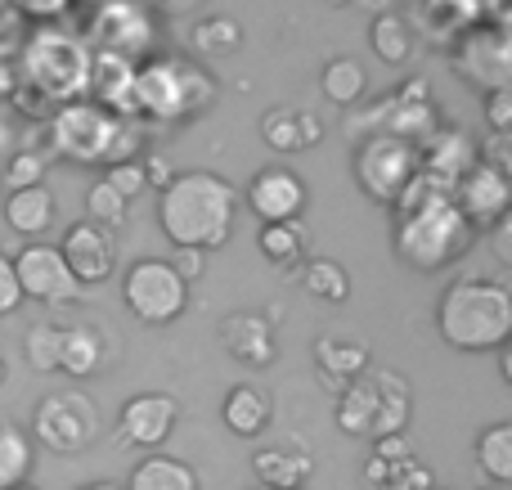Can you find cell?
I'll list each match as a JSON object with an SVG mask.
<instances>
[{"label": "cell", "instance_id": "d6a6232c", "mask_svg": "<svg viewBox=\"0 0 512 490\" xmlns=\"http://www.w3.org/2000/svg\"><path fill=\"white\" fill-rule=\"evenodd\" d=\"M477 468L495 486L512 482V423H490L477 432Z\"/></svg>", "mask_w": 512, "mask_h": 490}, {"label": "cell", "instance_id": "ffe728a7", "mask_svg": "<svg viewBox=\"0 0 512 490\" xmlns=\"http://www.w3.org/2000/svg\"><path fill=\"white\" fill-rule=\"evenodd\" d=\"M135 63L117 59V54H99L90 50V86L86 95H95L90 104H99L104 113L122 117V122H135Z\"/></svg>", "mask_w": 512, "mask_h": 490}, {"label": "cell", "instance_id": "c3c4849f", "mask_svg": "<svg viewBox=\"0 0 512 490\" xmlns=\"http://www.w3.org/2000/svg\"><path fill=\"white\" fill-rule=\"evenodd\" d=\"M499 378H504V383H512V351H508V347H499Z\"/></svg>", "mask_w": 512, "mask_h": 490}, {"label": "cell", "instance_id": "7402d4cb", "mask_svg": "<svg viewBox=\"0 0 512 490\" xmlns=\"http://www.w3.org/2000/svg\"><path fill=\"white\" fill-rule=\"evenodd\" d=\"M310 360H315L319 383H324L328 392H342V387L355 383L364 369H373L369 347L355 338H337V333H319L315 347H310Z\"/></svg>", "mask_w": 512, "mask_h": 490}, {"label": "cell", "instance_id": "9f6ffc18", "mask_svg": "<svg viewBox=\"0 0 512 490\" xmlns=\"http://www.w3.org/2000/svg\"><path fill=\"white\" fill-rule=\"evenodd\" d=\"M81 5H104V0H81Z\"/></svg>", "mask_w": 512, "mask_h": 490}, {"label": "cell", "instance_id": "8d00e7d4", "mask_svg": "<svg viewBox=\"0 0 512 490\" xmlns=\"http://www.w3.org/2000/svg\"><path fill=\"white\" fill-rule=\"evenodd\" d=\"M59 338H63V324H32L23 338L27 365L41 369V374H59Z\"/></svg>", "mask_w": 512, "mask_h": 490}, {"label": "cell", "instance_id": "44dd1931", "mask_svg": "<svg viewBox=\"0 0 512 490\" xmlns=\"http://www.w3.org/2000/svg\"><path fill=\"white\" fill-rule=\"evenodd\" d=\"M108 360H113V338H108L104 324L81 320V324H68V329H63V338H59V374L95 378Z\"/></svg>", "mask_w": 512, "mask_h": 490}, {"label": "cell", "instance_id": "9c48e42d", "mask_svg": "<svg viewBox=\"0 0 512 490\" xmlns=\"http://www.w3.org/2000/svg\"><path fill=\"white\" fill-rule=\"evenodd\" d=\"M351 171H355V185L373 203L391 207L400 198V189L418 176V144L396 140V135H355Z\"/></svg>", "mask_w": 512, "mask_h": 490}, {"label": "cell", "instance_id": "e0dca14e", "mask_svg": "<svg viewBox=\"0 0 512 490\" xmlns=\"http://www.w3.org/2000/svg\"><path fill=\"white\" fill-rule=\"evenodd\" d=\"M477 167V140L459 126H436L423 144H418V176H427L441 194H454L468 171Z\"/></svg>", "mask_w": 512, "mask_h": 490}, {"label": "cell", "instance_id": "d4e9b609", "mask_svg": "<svg viewBox=\"0 0 512 490\" xmlns=\"http://www.w3.org/2000/svg\"><path fill=\"white\" fill-rule=\"evenodd\" d=\"M261 140L270 144L274 153H306L324 140V126H319V117L310 113V108L279 104L261 117Z\"/></svg>", "mask_w": 512, "mask_h": 490}, {"label": "cell", "instance_id": "cb8c5ba5", "mask_svg": "<svg viewBox=\"0 0 512 490\" xmlns=\"http://www.w3.org/2000/svg\"><path fill=\"white\" fill-rule=\"evenodd\" d=\"M256 486L265 490H301L306 477L315 473V455L301 441H279V446H261L252 455Z\"/></svg>", "mask_w": 512, "mask_h": 490}, {"label": "cell", "instance_id": "6f0895ef", "mask_svg": "<svg viewBox=\"0 0 512 490\" xmlns=\"http://www.w3.org/2000/svg\"><path fill=\"white\" fill-rule=\"evenodd\" d=\"M256 490H265V486H256Z\"/></svg>", "mask_w": 512, "mask_h": 490}, {"label": "cell", "instance_id": "f1b7e54d", "mask_svg": "<svg viewBox=\"0 0 512 490\" xmlns=\"http://www.w3.org/2000/svg\"><path fill=\"white\" fill-rule=\"evenodd\" d=\"M122 490H198V473L185 459L153 450V455H144L140 464L131 468V482Z\"/></svg>", "mask_w": 512, "mask_h": 490}, {"label": "cell", "instance_id": "e575fe53", "mask_svg": "<svg viewBox=\"0 0 512 490\" xmlns=\"http://www.w3.org/2000/svg\"><path fill=\"white\" fill-rule=\"evenodd\" d=\"M32 459H36V446L27 432L18 428H5L0 423V490L9 486H23L32 477Z\"/></svg>", "mask_w": 512, "mask_h": 490}, {"label": "cell", "instance_id": "ab89813d", "mask_svg": "<svg viewBox=\"0 0 512 490\" xmlns=\"http://www.w3.org/2000/svg\"><path fill=\"white\" fill-rule=\"evenodd\" d=\"M104 185H113L117 194L126 198V203H135V198L149 189V180H144V167H140V158H131V162H113V167L104 171Z\"/></svg>", "mask_w": 512, "mask_h": 490}, {"label": "cell", "instance_id": "4fadbf2b", "mask_svg": "<svg viewBox=\"0 0 512 490\" xmlns=\"http://www.w3.org/2000/svg\"><path fill=\"white\" fill-rule=\"evenodd\" d=\"M450 63L472 90H481V95H490V90H508V81H512L508 27L472 23L468 32H459V45H454Z\"/></svg>", "mask_w": 512, "mask_h": 490}, {"label": "cell", "instance_id": "f907efd6", "mask_svg": "<svg viewBox=\"0 0 512 490\" xmlns=\"http://www.w3.org/2000/svg\"><path fill=\"white\" fill-rule=\"evenodd\" d=\"M9 149V126H5V117H0V153Z\"/></svg>", "mask_w": 512, "mask_h": 490}, {"label": "cell", "instance_id": "7bdbcfd3", "mask_svg": "<svg viewBox=\"0 0 512 490\" xmlns=\"http://www.w3.org/2000/svg\"><path fill=\"white\" fill-rule=\"evenodd\" d=\"M486 122H490V135H512V90H490Z\"/></svg>", "mask_w": 512, "mask_h": 490}, {"label": "cell", "instance_id": "ba28073f", "mask_svg": "<svg viewBox=\"0 0 512 490\" xmlns=\"http://www.w3.org/2000/svg\"><path fill=\"white\" fill-rule=\"evenodd\" d=\"M122 302L149 329L176 324L189 306V284L176 275L167 257H140L131 261V270L122 275Z\"/></svg>", "mask_w": 512, "mask_h": 490}, {"label": "cell", "instance_id": "f5cc1de1", "mask_svg": "<svg viewBox=\"0 0 512 490\" xmlns=\"http://www.w3.org/2000/svg\"><path fill=\"white\" fill-rule=\"evenodd\" d=\"M328 5H333V9H337V5H355V0H328Z\"/></svg>", "mask_w": 512, "mask_h": 490}, {"label": "cell", "instance_id": "83f0119b", "mask_svg": "<svg viewBox=\"0 0 512 490\" xmlns=\"http://www.w3.org/2000/svg\"><path fill=\"white\" fill-rule=\"evenodd\" d=\"M369 45H373V54H378L382 63H391V68H405V63L418 54L414 18H409V14H396V9H382V14H373V23H369Z\"/></svg>", "mask_w": 512, "mask_h": 490}, {"label": "cell", "instance_id": "30bf717a", "mask_svg": "<svg viewBox=\"0 0 512 490\" xmlns=\"http://www.w3.org/2000/svg\"><path fill=\"white\" fill-rule=\"evenodd\" d=\"M99 437V410L86 392H50L32 410V441L50 455H81Z\"/></svg>", "mask_w": 512, "mask_h": 490}, {"label": "cell", "instance_id": "d590c367", "mask_svg": "<svg viewBox=\"0 0 512 490\" xmlns=\"http://www.w3.org/2000/svg\"><path fill=\"white\" fill-rule=\"evenodd\" d=\"M45 167H50V153L41 149H14L0 167V189H32L45 185Z\"/></svg>", "mask_w": 512, "mask_h": 490}, {"label": "cell", "instance_id": "9a60e30c", "mask_svg": "<svg viewBox=\"0 0 512 490\" xmlns=\"http://www.w3.org/2000/svg\"><path fill=\"white\" fill-rule=\"evenodd\" d=\"M454 207H459V216L472 225V234L481 230H495L499 221H508V207H512V176L508 171H495L486 167V162H477V167L468 171V176L454 185Z\"/></svg>", "mask_w": 512, "mask_h": 490}, {"label": "cell", "instance_id": "f546056e", "mask_svg": "<svg viewBox=\"0 0 512 490\" xmlns=\"http://www.w3.org/2000/svg\"><path fill=\"white\" fill-rule=\"evenodd\" d=\"M256 248L261 257L270 261L274 270H297L306 261V248H310V234L301 221H279V225H261L256 230Z\"/></svg>", "mask_w": 512, "mask_h": 490}, {"label": "cell", "instance_id": "1f68e13d", "mask_svg": "<svg viewBox=\"0 0 512 490\" xmlns=\"http://www.w3.org/2000/svg\"><path fill=\"white\" fill-rule=\"evenodd\" d=\"M301 288H306V297H315V302L342 306L346 297H351V275H346V266L333 257H306V266H301Z\"/></svg>", "mask_w": 512, "mask_h": 490}, {"label": "cell", "instance_id": "8fae6325", "mask_svg": "<svg viewBox=\"0 0 512 490\" xmlns=\"http://www.w3.org/2000/svg\"><path fill=\"white\" fill-rule=\"evenodd\" d=\"M360 117H364V131L369 135H396V140H409V144H423L427 135L441 126V108H436L427 77H409L396 95L378 99V104L364 108Z\"/></svg>", "mask_w": 512, "mask_h": 490}, {"label": "cell", "instance_id": "b9f144b4", "mask_svg": "<svg viewBox=\"0 0 512 490\" xmlns=\"http://www.w3.org/2000/svg\"><path fill=\"white\" fill-rule=\"evenodd\" d=\"M72 0H9V9H14L18 18H36V23H54V18L68 14Z\"/></svg>", "mask_w": 512, "mask_h": 490}, {"label": "cell", "instance_id": "74e56055", "mask_svg": "<svg viewBox=\"0 0 512 490\" xmlns=\"http://www.w3.org/2000/svg\"><path fill=\"white\" fill-rule=\"evenodd\" d=\"M126 212H131V203H126L122 194H117L113 185H104V180H95L86 194V221L104 225L108 234L117 230V225H126Z\"/></svg>", "mask_w": 512, "mask_h": 490}, {"label": "cell", "instance_id": "836d02e7", "mask_svg": "<svg viewBox=\"0 0 512 490\" xmlns=\"http://www.w3.org/2000/svg\"><path fill=\"white\" fill-rule=\"evenodd\" d=\"M189 45H194V54H234L243 45V23L234 14H207L194 23Z\"/></svg>", "mask_w": 512, "mask_h": 490}, {"label": "cell", "instance_id": "60d3db41", "mask_svg": "<svg viewBox=\"0 0 512 490\" xmlns=\"http://www.w3.org/2000/svg\"><path fill=\"white\" fill-rule=\"evenodd\" d=\"M23 306V288H18V275H14V257L0 252V320L14 315Z\"/></svg>", "mask_w": 512, "mask_h": 490}, {"label": "cell", "instance_id": "5bb4252c", "mask_svg": "<svg viewBox=\"0 0 512 490\" xmlns=\"http://www.w3.org/2000/svg\"><path fill=\"white\" fill-rule=\"evenodd\" d=\"M14 275L23 288V302H41V306H72L81 297V284L72 279V270L63 266L59 248L45 239L27 243L14 252Z\"/></svg>", "mask_w": 512, "mask_h": 490}, {"label": "cell", "instance_id": "680465c9", "mask_svg": "<svg viewBox=\"0 0 512 490\" xmlns=\"http://www.w3.org/2000/svg\"><path fill=\"white\" fill-rule=\"evenodd\" d=\"M436 490H441V486H436Z\"/></svg>", "mask_w": 512, "mask_h": 490}, {"label": "cell", "instance_id": "8992f818", "mask_svg": "<svg viewBox=\"0 0 512 490\" xmlns=\"http://www.w3.org/2000/svg\"><path fill=\"white\" fill-rule=\"evenodd\" d=\"M18 77H23L32 90H41L50 104L86 99V86H90L86 36L68 32V27H36V32H27Z\"/></svg>", "mask_w": 512, "mask_h": 490}, {"label": "cell", "instance_id": "6da1fadb", "mask_svg": "<svg viewBox=\"0 0 512 490\" xmlns=\"http://www.w3.org/2000/svg\"><path fill=\"white\" fill-rule=\"evenodd\" d=\"M239 194L216 171H176L167 189H158V225L171 248L216 252L230 243Z\"/></svg>", "mask_w": 512, "mask_h": 490}, {"label": "cell", "instance_id": "816d5d0a", "mask_svg": "<svg viewBox=\"0 0 512 490\" xmlns=\"http://www.w3.org/2000/svg\"><path fill=\"white\" fill-rule=\"evenodd\" d=\"M5 378H9V360H5V351H0V387H5Z\"/></svg>", "mask_w": 512, "mask_h": 490}, {"label": "cell", "instance_id": "4dcf8cb0", "mask_svg": "<svg viewBox=\"0 0 512 490\" xmlns=\"http://www.w3.org/2000/svg\"><path fill=\"white\" fill-rule=\"evenodd\" d=\"M319 90L333 108H355L364 95H369V72H364L360 59H328L324 72H319Z\"/></svg>", "mask_w": 512, "mask_h": 490}, {"label": "cell", "instance_id": "ac0fdd59", "mask_svg": "<svg viewBox=\"0 0 512 490\" xmlns=\"http://www.w3.org/2000/svg\"><path fill=\"white\" fill-rule=\"evenodd\" d=\"M306 180L288 167H265L256 171L243 189V203L261 225H279V221H301L306 212Z\"/></svg>", "mask_w": 512, "mask_h": 490}, {"label": "cell", "instance_id": "11a10c76", "mask_svg": "<svg viewBox=\"0 0 512 490\" xmlns=\"http://www.w3.org/2000/svg\"><path fill=\"white\" fill-rule=\"evenodd\" d=\"M9 490H36V486H27V482H23V486H9Z\"/></svg>", "mask_w": 512, "mask_h": 490}, {"label": "cell", "instance_id": "db71d44e", "mask_svg": "<svg viewBox=\"0 0 512 490\" xmlns=\"http://www.w3.org/2000/svg\"><path fill=\"white\" fill-rule=\"evenodd\" d=\"M481 490H508V486H495V482H486V486H481Z\"/></svg>", "mask_w": 512, "mask_h": 490}, {"label": "cell", "instance_id": "7dc6e473", "mask_svg": "<svg viewBox=\"0 0 512 490\" xmlns=\"http://www.w3.org/2000/svg\"><path fill=\"white\" fill-rule=\"evenodd\" d=\"M140 9H162V14H185V9H194L198 0H135Z\"/></svg>", "mask_w": 512, "mask_h": 490}, {"label": "cell", "instance_id": "484cf974", "mask_svg": "<svg viewBox=\"0 0 512 490\" xmlns=\"http://www.w3.org/2000/svg\"><path fill=\"white\" fill-rule=\"evenodd\" d=\"M221 419H225V428H230L234 437H261V432L270 428V419H274V396L265 392V387H256V383H239V387L225 392Z\"/></svg>", "mask_w": 512, "mask_h": 490}, {"label": "cell", "instance_id": "7c38bea8", "mask_svg": "<svg viewBox=\"0 0 512 490\" xmlns=\"http://www.w3.org/2000/svg\"><path fill=\"white\" fill-rule=\"evenodd\" d=\"M153 14L140 9L135 0H104L95 5V18L86 27V45L99 54H117V59H131V63H144L153 54Z\"/></svg>", "mask_w": 512, "mask_h": 490}, {"label": "cell", "instance_id": "ee69618b", "mask_svg": "<svg viewBox=\"0 0 512 490\" xmlns=\"http://www.w3.org/2000/svg\"><path fill=\"white\" fill-rule=\"evenodd\" d=\"M369 455L382 459V464H405V459H414V441H409V432H396V437H378Z\"/></svg>", "mask_w": 512, "mask_h": 490}, {"label": "cell", "instance_id": "4316f807", "mask_svg": "<svg viewBox=\"0 0 512 490\" xmlns=\"http://www.w3.org/2000/svg\"><path fill=\"white\" fill-rule=\"evenodd\" d=\"M54 216H59V207H54V194L45 185L9 189V198H5V225L14 234H23V239L36 243L54 225Z\"/></svg>", "mask_w": 512, "mask_h": 490}, {"label": "cell", "instance_id": "7a4b0ae2", "mask_svg": "<svg viewBox=\"0 0 512 490\" xmlns=\"http://www.w3.org/2000/svg\"><path fill=\"white\" fill-rule=\"evenodd\" d=\"M436 329L454 351H499L512 338V288L490 275H459L436 302Z\"/></svg>", "mask_w": 512, "mask_h": 490}, {"label": "cell", "instance_id": "681fc988", "mask_svg": "<svg viewBox=\"0 0 512 490\" xmlns=\"http://www.w3.org/2000/svg\"><path fill=\"white\" fill-rule=\"evenodd\" d=\"M77 490H122L117 482H86V486H77Z\"/></svg>", "mask_w": 512, "mask_h": 490}, {"label": "cell", "instance_id": "3957f363", "mask_svg": "<svg viewBox=\"0 0 512 490\" xmlns=\"http://www.w3.org/2000/svg\"><path fill=\"white\" fill-rule=\"evenodd\" d=\"M337 428L355 441H378L409 432L414 419V387L396 374V369H364L355 383H346L337 392L333 410Z\"/></svg>", "mask_w": 512, "mask_h": 490}, {"label": "cell", "instance_id": "52a82bcc", "mask_svg": "<svg viewBox=\"0 0 512 490\" xmlns=\"http://www.w3.org/2000/svg\"><path fill=\"white\" fill-rule=\"evenodd\" d=\"M117 135H122V117L104 113L99 104L90 99H72V104H59V113L45 122V140L59 158L68 162H113V149H117Z\"/></svg>", "mask_w": 512, "mask_h": 490}, {"label": "cell", "instance_id": "f35d334b", "mask_svg": "<svg viewBox=\"0 0 512 490\" xmlns=\"http://www.w3.org/2000/svg\"><path fill=\"white\" fill-rule=\"evenodd\" d=\"M373 490H436V477H432V468L414 455V459H405V464H391L387 477Z\"/></svg>", "mask_w": 512, "mask_h": 490}, {"label": "cell", "instance_id": "d6986e66", "mask_svg": "<svg viewBox=\"0 0 512 490\" xmlns=\"http://www.w3.org/2000/svg\"><path fill=\"white\" fill-rule=\"evenodd\" d=\"M59 257H63V266L72 270V279H77L81 288H90V284H104V279H113V270H117V243H113V234H108L104 225L77 221V225H68V234H63Z\"/></svg>", "mask_w": 512, "mask_h": 490}, {"label": "cell", "instance_id": "5b68a950", "mask_svg": "<svg viewBox=\"0 0 512 490\" xmlns=\"http://www.w3.org/2000/svg\"><path fill=\"white\" fill-rule=\"evenodd\" d=\"M391 243H396V257L405 261V266L432 275V270L454 266V261L477 243V234H472V225L459 216L454 198L441 194V198H432V203L414 207V212L396 216V239Z\"/></svg>", "mask_w": 512, "mask_h": 490}, {"label": "cell", "instance_id": "f6af8a7d", "mask_svg": "<svg viewBox=\"0 0 512 490\" xmlns=\"http://www.w3.org/2000/svg\"><path fill=\"white\" fill-rule=\"evenodd\" d=\"M140 167H144V180H149V189H167L171 176H176V167H171L162 153H144Z\"/></svg>", "mask_w": 512, "mask_h": 490}, {"label": "cell", "instance_id": "603a6c76", "mask_svg": "<svg viewBox=\"0 0 512 490\" xmlns=\"http://www.w3.org/2000/svg\"><path fill=\"white\" fill-rule=\"evenodd\" d=\"M221 347L230 351L239 365H248V369H265V365H274V329H270V320L265 315H256V311H234V315H225L221 320Z\"/></svg>", "mask_w": 512, "mask_h": 490}, {"label": "cell", "instance_id": "277c9868", "mask_svg": "<svg viewBox=\"0 0 512 490\" xmlns=\"http://www.w3.org/2000/svg\"><path fill=\"white\" fill-rule=\"evenodd\" d=\"M135 117H158V122H185L212 108L216 81L180 54L135 63Z\"/></svg>", "mask_w": 512, "mask_h": 490}, {"label": "cell", "instance_id": "bcb514c9", "mask_svg": "<svg viewBox=\"0 0 512 490\" xmlns=\"http://www.w3.org/2000/svg\"><path fill=\"white\" fill-rule=\"evenodd\" d=\"M171 266H176V275L185 279V284H194V279L203 275V266H207V252H194V248H176V257H171Z\"/></svg>", "mask_w": 512, "mask_h": 490}, {"label": "cell", "instance_id": "2e32d148", "mask_svg": "<svg viewBox=\"0 0 512 490\" xmlns=\"http://www.w3.org/2000/svg\"><path fill=\"white\" fill-rule=\"evenodd\" d=\"M176 423H180V405H176V396H167V392H140L122 405V414H117L122 446L149 450V455L167 446Z\"/></svg>", "mask_w": 512, "mask_h": 490}]
</instances>
